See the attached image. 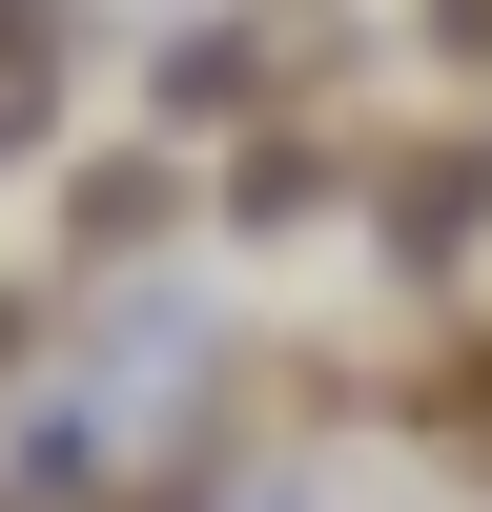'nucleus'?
<instances>
[{"label":"nucleus","instance_id":"1","mask_svg":"<svg viewBox=\"0 0 492 512\" xmlns=\"http://www.w3.org/2000/svg\"><path fill=\"white\" fill-rule=\"evenodd\" d=\"M369 226H390V267H410V287H451V246L492 226V123H431L410 164L369 144Z\"/></svg>","mask_w":492,"mask_h":512},{"label":"nucleus","instance_id":"2","mask_svg":"<svg viewBox=\"0 0 492 512\" xmlns=\"http://www.w3.org/2000/svg\"><path fill=\"white\" fill-rule=\"evenodd\" d=\"M328 205H369V144H349V123H246L226 226H246V246H287V226H328Z\"/></svg>","mask_w":492,"mask_h":512},{"label":"nucleus","instance_id":"3","mask_svg":"<svg viewBox=\"0 0 492 512\" xmlns=\"http://www.w3.org/2000/svg\"><path fill=\"white\" fill-rule=\"evenodd\" d=\"M164 226H185V164H164V144H103L62 185V267H123V246H164Z\"/></svg>","mask_w":492,"mask_h":512},{"label":"nucleus","instance_id":"4","mask_svg":"<svg viewBox=\"0 0 492 512\" xmlns=\"http://www.w3.org/2000/svg\"><path fill=\"white\" fill-rule=\"evenodd\" d=\"M62 82H82V21H62V0H0V164H41Z\"/></svg>","mask_w":492,"mask_h":512},{"label":"nucleus","instance_id":"5","mask_svg":"<svg viewBox=\"0 0 492 512\" xmlns=\"http://www.w3.org/2000/svg\"><path fill=\"white\" fill-rule=\"evenodd\" d=\"M431 62H472V82H492V0H431Z\"/></svg>","mask_w":492,"mask_h":512}]
</instances>
